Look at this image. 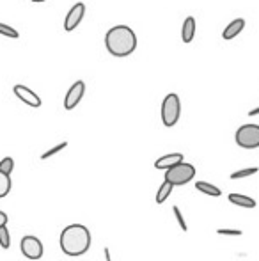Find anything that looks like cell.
<instances>
[{
  "label": "cell",
  "instance_id": "obj_1",
  "mask_svg": "<svg viewBox=\"0 0 259 261\" xmlns=\"http://www.w3.org/2000/svg\"><path fill=\"white\" fill-rule=\"evenodd\" d=\"M91 231L83 224H69L63 229L59 237L61 251L69 258H78L83 256L91 247Z\"/></svg>",
  "mask_w": 259,
  "mask_h": 261
},
{
  "label": "cell",
  "instance_id": "obj_2",
  "mask_svg": "<svg viewBox=\"0 0 259 261\" xmlns=\"http://www.w3.org/2000/svg\"><path fill=\"white\" fill-rule=\"evenodd\" d=\"M105 46L114 57H128L137 48V36L128 25H116L105 36Z\"/></svg>",
  "mask_w": 259,
  "mask_h": 261
},
{
  "label": "cell",
  "instance_id": "obj_3",
  "mask_svg": "<svg viewBox=\"0 0 259 261\" xmlns=\"http://www.w3.org/2000/svg\"><path fill=\"white\" fill-rule=\"evenodd\" d=\"M195 178V167L188 162H180V164L172 165L165 171V179L170 181L174 187H181L190 183Z\"/></svg>",
  "mask_w": 259,
  "mask_h": 261
},
{
  "label": "cell",
  "instance_id": "obj_4",
  "mask_svg": "<svg viewBox=\"0 0 259 261\" xmlns=\"http://www.w3.org/2000/svg\"><path fill=\"white\" fill-rule=\"evenodd\" d=\"M181 116V100L176 93H170L162 101V123L167 128H172L180 121Z\"/></svg>",
  "mask_w": 259,
  "mask_h": 261
},
{
  "label": "cell",
  "instance_id": "obj_5",
  "mask_svg": "<svg viewBox=\"0 0 259 261\" xmlns=\"http://www.w3.org/2000/svg\"><path fill=\"white\" fill-rule=\"evenodd\" d=\"M236 144L243 149H257L259 148V124H242L236 130Z\"/></svg>",
  "mask_w": 259,
  "mask_h": 261
},
{
  "label": "cell",
  "instance_id": "obj_6",
  "mask_svg": "<svg viewBox=\"0 0 259 261\" xmlns=\"http://www.w3.org/2000/svg\"><path fill=\"white\" fill-rule=\"evenodd\" d=\"M20 251L21 254L31 261H38L43 258V252H45V247H43V242L39 240L34 234H27V237L21 238L20 242Z\"/></svg>",
  "mask_w": 259,
  "mask_h": 261
},
{
  "label": "cell",
  "instance_id": "obj_7",
  "mask_svg": "<svg viewBox=\"0 0 259 261\" xmlns=\"http://www.w3.org/2000/svg\"><path fill=\"white\" fill-rule=\"evenodd\" d=\"M83 16H85V4L78 2L68 11L66 14V20H64V31L66 32H73L80 23H82Z\"/></svg>",
  "mask_w": 259,
  "mask_h": 261
},
{
  "label": "cell",
  "instance_id": "obj_8",
  "mask_svg": "<svg viewBox=\"0 0 259 261\" xmlns=\"http://www.w3.org/2000/svg\"><path fill=\"white\" fill-rule=\"evenodd\" d=\"M13 93H14V96H16L18 100L23 101L25 105L32 107V109H39L41 103H43L41 98H39L38 94L31 89V87L21 86V84H16V86L13 87Z\"/></svg>",
  "mask_w": 259,
  "mask_h": 261
},
{
  "label": "cell",
  "instance_id": "obj_9",
  "mask_svg": "<svg viewBox=\"0 0 259 261\" xmlns=\"http://www.w3.org/2000/svg\"><path fill=\"white\" fill-rule=\"evenodd\" d=\"M83 94H85V84L82 80H76L71 87L68 89L66 93V98H64V109L66 110H73L76 105L82 101Z\"/></svg>",
  "mask_w": 259,
  "mask_h": 261
},
{
  "label": "cell",
  "instance_id": "obj_10",
  "mask_svg": "<svg viewBox=\"0 0 259 261\" xmlns=\"http://www.w3.org/2000/svg\"><path fill=\"white\" fill-rule=\"evenodd\" d=\"M183 160H185L183 153H169V155L160 156L158 160L155 162V169H158V171H167L169 167H172V165L180 164V162H183Z\"/></svg>",
  "mask_w": 259,
  "mask_h": 261
},
{
  "label": "cell",
  "instance_id": "obj_11",
  "mask_svg": "<svg viewBox=\"0 0 259 261\" xmlns=\"http://www.w3.org/2000/svg\"><path fill=\"white\" fill-rule=\"evenodd\" d=\"M243 29H245V20H243V18H236V20H233L231 23L224 29V32H222V38H224L225 41H229V39H235L236 36L242 34Z\"/></svg>",
  "mask_w": 259,
  "mask_h": 261
},
{
  "label": "cell",
  "instance_id": "obj_12",
  "mask_svg": "<svg viewBox=\"0 0 259 261\" xmlns=\"http://www.w3.org/2000/svg\"><path fill=\"white\" fill-rule=\"evenodd\" d=\"M195 38V18L187 16V20L183 21V27H181V39H183L185 45L192 43Z\"/></svg>",
  "mask_w": 259,
  "mask_h": 261
},
{
  "label": "cell",
  "instance_id": "obj_13",
  "mask_svg": "<svg viewBox=\"0 0 259 261\" xmlns=\"http://www.w3.org/2000/svg\"><path fill=\"white\" fill-rule=\"evenodd\" d=\"M229 203L235 204L240 208H256V199L249 196H243V194H229Z\"/></svg>",
  "mask_w": 259,
  "mask_h": 261
},
{
  "label": "cell",
  "instance_id": "obj_14",
  "mask_svg": "<svg viewBox=\"0 0 259 261\" xmlns=\"http://www.w3.org/2000/svg\"><path fill=\"white\" fill-rule=\"evenodd\" d=\"M195 189L199 190L200 194H206V196H210V197H220L222 196L220 189L215 187L213 183H208V181H197Z\"/></svg>",
  "mask_w": 259,
  "mask_h": 261
},
{
  "label": "cell",
  "instance_id": "obj_15",
  "mask_svg": "<svg viewBox=\"0 0 259 261\" xmlns=\"http://www.w3.org/2000/svg\"><path fill=\"white\" fill-rule=\"evenodd\" d=\"M172 189H174V185L170 181H163L162 185H160V189H158V192H156V197H155V201H156V204H163L167 199H169V196L172 194Z\"/></svg>",
  "mask_w": 259,
  "mask_h": 261
},
{
  "label": "cell",
  "instance_id": "obj_16",
  "mask_svg": "<svg viewBox=\"0 0 259 261\" xmlns=\"http://www.w3.org/2000/svg\"><path fill=\"white\" fill-rule=\"evenodd\" d=\"M11 187H13V181H11V176L6 174V172L0 171V199L7 196L11 192Z\"/></svg>",
  "mask_w": 259,
  "mask_h": 261
},
{
  "label": "cell",
  "instance_id": "obj_17",
  "mask_svg": "<svg viewBox=\"0 0 259 261\" xmlns=\"http://www.w3.org/2000/svg\"><path fill=\"white\" fill-rule=\"evenodd\" d=\"M259 167H245V169H240V171H235L231 174V179H243V178H250V176L257 174Z\"/></svg>",
  "mask_w": 259,
  "mask_h": 261
},
{
  "label": "cell",
  "instance_id": "obj_18",
  "mask_svg": "<svg viewBox=\"0 0 259 261\" xmlns=\"http://www.w3.org/2000/svg\"><path fill=\"white\" fill-rule=\"evenodd\" d=\"M0 247H2L4 251H7V249L11 247V234H9V229H7V224L0 227Z\"/></svg>",
  "mask_w": 259,
  "mask_h": 261
},
{
  "label": "cell",
  "instance_id": "obj_19",
  "mask_svg": "<svg viewBox=\"0 0 259 261\" xmlns=\"http://www.w3.org/2000/svg\"><path fill=\"white\" fill-rule=\"evenodd\" d=\"M0 36H6V38H11V39H18L20 38V32H18L16 29L11 27V25L0 23Z\"/></svg>",
  "mask_w": 259,
  "mask_h": 261
},
{
  "label": "cell",
  "instance_id": "obj_20",
  "mask_svg": "<svg viewBox=\"0 0 259 261\" xmlns=\"http://www.w3.org/2000/svg\"><path fill=\"white\" fill-rule=\"evenodd\" d=\"M68 148V142H61V144H57V146H53V148H50L48 151H45L41 155V160H48V158H52L53 155H57V153H61L63 149Z\"/></svg>",
  "mask_w": 259,
  "mask_h": 261
},
{
  "label": "cell",
  "instance_id": "obj_21",
  "mask_svg": "<svg viewBox=\"0 0 259 261\" xmlns=\"http://www.w3.org/2000/svg\"><path fill=\"white\" fill-rule=\"evenodd\" d=\"M0 171L11 176V172L14 171V160H13V158L6 156V158H2V160H0Z\"/></svg>",
  "mask_w": 259,
  "mask_h": 261
},
{
  "label": "cell",
  "instance_id": "obj_22",
  "mask_svg": "<svg viewBox=\"0 0 259 261\" xmlns=\"http://www.w3.org/2000/svg\"><path fill=\"white\" fill-rule=\"evenodd\" d=\"M172 212H174V215H176V220H178V224H180L181 231H188V226H187V222H185V217H183V213H181L180 206H172Z\"/></svg>",
  "mask_w": 259,
  "mask_h": 261
},
{
  "label": "cell",
  "instance_id": "obj_23",
  "mask_svg": "<svg viewBox=\"0 0 259 261\" xmlns=\"http://www.w3.org/2000/svg\"><path fill=\"white\" fill-rule=\"evenodd\" d=\"M218 234H224V237H242V231L240 229H217Z\"/></svg>",
  "mask_w": 259,
  "mask_h": 261
},
{
  "label": "cell",
  "instance_id": "obj_24",
  "mask_svg": "<svg viewBox=\"0 0 259 261\" xmlns=\"http://www.w3.org/2000/svg\"><path fill=\"white\" fill-rule=\"evenodd\" d=\"M7 220H9V217H7V213H6V212H2V210H0V227H2V226H6V224H7Z\"/></svg>",
  "mask_w": 259,
  "mask_h": 261
},
{
  "label": "cell",
  "instance_id": "obj_25",
  "mask_svg": "<svg viewBox=\"0 0 259 261\" xmlns=\"http://www.w3.org/2000/svg\"><path fill=\"white\" fill-rule=\"evenodd\" d=\"M103 251H105V261H112V256H110V249H108V247H105Z\"/></svg>",
  "mask_w": 259,
  "mask_h": 261
},
{
  "label": "cell",
  "instance_id": "obj_26",
  "mask_svg": "<svg viewBox=\"0 0 259 261\" xmlns=\"http://www.w3.org/2000/svg\"><path fill=\"white\" fill-rule=\"evenodd\" d=\"M254 116H259V107H256V109H252L249 112V117H254Z\"/></svg>",
  "mask_w": 259,
  "mask_h": 261
},
{
  "label": "cell",
  "instance_id": "obj_27",
  "mask_svg": "<svg viewBox=\"0 0 259 261\" xmlns=\"http://www.w3.org/2000/svg\"><path fill=\"white\" fill-rule=\"evenodd\" d=\"M31 2H36V4H39V2H45V0H31Z\"/></svg>",
  "mask_w": 259,
  "mask_h": 261
}]
</instances>
